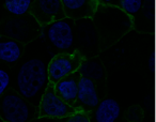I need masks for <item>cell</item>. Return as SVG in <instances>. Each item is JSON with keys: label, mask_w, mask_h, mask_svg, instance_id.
<instances>
[{"label": "cell", "mask_w": 156, "mask_h": 122, "mask_svg": "<svg viewBox=\"0 0 156 122\" xmlns=\"http://www.w3.org/2000/svg\"><path fill=\"white\" fill-rule=\"evenodd\" d=\"M77 109L69 105L56 94L54 85L49 84L44 91L39 106H37V118H56L62 119L77 113Z\"/></svg>", "instance_id": "cell-8"}, {"label": "cell", "mask_w": 156, "mask_h": 122, "mask_svg": "<svg viewBox=\"0 0 156 122\" xmlns=\"http://www.w3.org/2000/svg\"><path fill=\"white\" fill-rule=\"evenodd\" d=\"M121 107L113 99L100 101L98 106L89 113L91 122H115L119 118Z\"/></svg>", "instance_id": "cell-13"}, {"label": "cell", "mask_w": 156, "mask_h": 122, "mask_svg": "<svg viewBox=\"0 0 156 122\" xmlns=\"http://www.w3.org/2000/svg\"><path fill=\"white\" fill-rule=\"evenodd\" d=\"M74 48L85 59L96 57L100 50V41L92 18L74 20Z\"/></svg>", "instance_id": "cell-5"}, {"label": "cell", "mask_w": 156, "mask_h": 122, "mask_svg": "<svg viewBox=\"0 0 156 122\" xmlns=\"http://www.w3.org/2000/svg\"><path fill=\"white\" fill-rule=\"evenodd\" d=\"M83 57L77 50L71 52H59L55 55L47 63L48 81L55 85L61 78L78 71Z\"/></svg>", "instance_id": "cell-7"}, {"label": "cell", "mask_w": 156, "mask_h": 122, "mask_svg": "<svg viewBox=\"0 0 156 122\" xmlns=\"http://www.w3.org/2000/svg\"><path fill=\"white\" fill-rule=\"evenodd\" d=\"M65 17L72 20L92 18L98 7V0H61Z\"/></svg>", "instance_id": "cell-11"}, {"label": "cell", "mask_w": 156, "mask_h": 122, "mask_svg": "<svg viewBox=\"0 0 156 122\" xmlns=\"http://www.w3.org/2000/svg\"><path fill=\"white\" fill-rule=\"evenodd\" d=\"M92 22L98 31L101 52L115 45L134 29L133 17L113 5H98Z\"/></svg>", "instance_id": "cell-1"}, {"label": "cell", "mask_w": 156, "mask_h": 122, "mask_svg": "<svg viewBox=\"0 0 156 122\" xmlns=\"http://www.w3.org/2000/svg\"><path fill=\"white\" fill-rule=\"evenodd\" d=\"M125 117L128 122H142L143 110L138 105H133L127 109Z\"/></svg>", "instance_id": "cell-19"}, {"label": "cell", "mask_w": 156, "mask_h": 122, "mask_svg": "<svg viewBox=\"0 0 156 122\" xmlns=\"http://www.w3.org/2000/svg\"><path fill=\"white\" fill-rule=\"evenodd\" d=\"M66 122H91L89 113L85 111H77L74 115L67 117Z\"/></svg>", "instance_id": "cell-21"}, {"label": "cell", "mask_w": 156, "mask_h": 122, "mask_svg": "<svg viewBox=\"0 0 156 122\" xmlns=\"http://www.w3.org/2000/svg\"><path fill=\"white\" fill-rule=\"evenodd\" d=\"M134 28L138 31L145 27H153L154 22V0H143L141 10L134 18Z\"/></svg>", "instance_id": "cell-16"}, {"label": "cell", "mask_w": 156, "mask_h": 122, "mask_svg": "<svg viewBox=\"0 0 156 122\" xmlns=\"http://www.w3.org/2000/svg\"><path fill=\"white\" fill-rule=\"evenodd\" d=\"M24 44L9 39L0 37V61L5 63H15L23 56Z\"/></svg>", "instance_id": "cell-15"}, {"label": "cell", "mask_w": 156, "mask_h": 122, "mask_svg": "<svg viewBox=\"0 0 156 122\" xmlns=\"http://www.w3.org/2000/svg\"><path fill=\"white\" fill-rule=\"evenodd\" d=\"M150 70H151V72H154V66H155V56H154V54H151V57H150Z\"/></svg>", "instance_id": "cell-23"}, {"label": "cell", "mask_w": 156, "mask_h": 122, "mask_svg": "<svg viewBox=\"0 0 156 122\" xmlns=\"http://www.w3.org/2000/svg\"><path fill=\"white\" fill-rule=\"evenodd\" d=\"M142 5L143 0H119L118 7L127 15L134 18L140 12Z\"/></svg>", "instance_id": "cell-18"}, {"label": "cell", "mask_w": 156, "mask_h": 122, "mask_svg": "<svg viewBox=\"0 0 156 122\" xmlns=\"http://www.w3.org/2000/svg\"><path fill=\"white\" fill-rule=\"evenodd\" d=\"M98 2L100 5H113V7H118L119 0H98Z\"/></svg>", "instance_id": "cell-22"}, {"label": "cell", "mask_w": 156, "mask_h": 122, "mask_svg": "<svg viewBox=\"0 0 156 122\" xmlns=\"http://www.w3.org/2000/svg\"><path fill=\"white\" fill-rule=\"evenodd\" d=\"M41 25L30 13L20 16H9L0 23V37L28 44L41 35Z\"/></svg>", "instance_id": "cell-3"}, {"label": "cell", "mask_w": 156, "mask_h": 122, "mask_svg": "<svg viewBox=\"0 0 156 122\" xmlns=\"http://www.w3.org/2000/svg\"><path fill=\"white\" fill-rule=\"evenodd\" d=\"M81 75L78 71L61 78L54 85V89L56 94L60 99H62L66 104L73 106L77 98L78 81Z\"/></svg>", "instance_id": "cell-12"}, {"label": "cell", "mask_w": 156, "mask_h": 122, "mask_svg": "<svg viewBox=\"0 0 156 122\" xmlns=\"http://www.w3.org/2000/svg\"><path fill=\"white\" fill-rule=\"evenodd\" d=\"M10 81H11V78H10V74L8 73V71L0 68V96L9 89Z\"/></svg>", "instance_id": "cell-20"}, {"label": "cell", "mask_w": 156, "mask_h": 122, "mask_svg": "<svg viewBox=\"0 0 156 122\" xmlns=\"http://www.w3.org/2000/svg\"><path fill=\"white\" fill-rule=\"evenodd\" d=\"M29 13L41 27L65 17L61 0H34Z\"/></svg>", "instance_id": "cell-9"}, {"label": "cell", "mask_w": 156, "mask_h": 122, "mask_svg": "<svg viewBox=\"0 0 156 122\" xmlns=\"http://www.w3.org/2000/svg\"><path fill=\"white\" fill-rule=\"evenodd\" d=\"M78 72L81 76L92 79L95 84L106 81V69L98 56L83 59Z\"/></svg>", "instance_id": "cell-14"}, {"label": "cell", "mask_w": 156, "mask_h": 122, "mask_svg": "<svg viewBox=\"0 0 156 122\" xmlns=\"http://www.w3.org/2000/svg\"><path fill=\"white\" fill-rule=\"evenodd\" d=\"M42 32H45L48 42L62 52H71L74 48V20L64 17L43 26Z\"/></svg>", "instance_id": "cell-6"}, {"label": "cell", "mask_w": 156, "mask_h": 122, "mask_svg": "<svg viewBox=\"0 0 156 122\" xmlns=\"http://www.w3.org/2000/svg\"><path fill=\"white\" fill-rule=\"evenodd\" d=\"M34 0H5V10L13 16H20L29 13Z\"/></svg>", "instance_id": "cell-17"}, {"label": "cell", "mask_w": 156, "mask_h": 122, "mask_svg": "<svg viewBox=\"0 0 156 122\" xmlns=\"http://www.w3.org/2000/svg\"><path fill=\"white\" fill-rule=\"evenodd\" d=\"M49 85L47 63L39 58H32L20 66L16 76V90L33 106H39L44 91Z\"/></svg>", "instance_id": "cell-2"}, {"label": "cell", "mask_w": 156, "mask_h": 122, "mask_svg": "<svg viewBox=\"0 0 156 122\" xmlns=\"http://www.w3.org/2000/svg\"><path fill=\"white\" fill-rule=\"evenodd\" d=\"M0 122H3V120L1 119V117H0Z\"/></svg>", "instance_id": "cell-24"}, {"label": "cell", "mask_w": 156, "mask_h": 122, "mask_svg": "<svg viewBox=\"0 0 156 122\" xmlns=\"http://www.w3.org/2000/svg\"><path fill=\"white\" fill-rule=\"evenodd\" d=\"M100 103L98 93V86L92 79L85 76H80L78 81L77 98L73 106L77 110L91 113Z\"/></svg>", "instance_id": "cell-10"}, {"label": "cell", "mask_w": 156, "mask_h": 122, "mask_svg": "<svg viewBox=\"0 0 156 122\" xmlns=\"http://www.w3.org/2000/svg\"><path fill=\"white\" fill-rule=\"evenodd\" d=\"M0 117L3 122H29L37 117V107L24 99L15 89L0 96Z\"/></svg>", "instance_id": "cell-4"}]
</instances>
